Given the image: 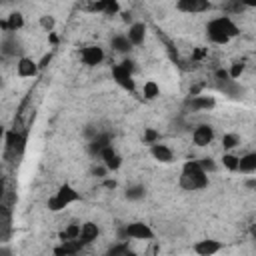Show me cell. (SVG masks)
I'll return each instance as SVG.
<instances>
[{
    "mask_svg": "<svg viewBox=\"0 0 256 256\" xmlns=\"http://www.w3.org/2000/svg\"><path fill=\"white\" fill-rule=\"evenodd\" d=\"M238 170L244 174H252L256 170V152H248L238 158Z\"/></svg>",
    "mask_w": 256,
    "mask_h": 256,
    "instance_id": "20",
    "label": "cell"
},
{
    "mask_svg": "<svg viewBox=\"0 0 256 256\" xmlns=\"http://www.w3.org/2000/svg\"><path fill=\"white\" fill-rule=\"evenodd\" d=\"M50 60H52V52H48V54H44L42 58H40V62H38V70H44L48 64H50Z\"/></svg>",
    "mask_w": 256,
    "mask_h": 256,
    "instance_id": "37",
    "label": "cell"
},
{
    "mask_svg": "<svg viewBox=\"0 0 256 256\" xmlns=\"http://www.w3.org/2000/svg\"><path fill=\"white\" fill-rule=\"evenodd\" d=\"M4 142H6V156L8 158H18L24 154V148H26V136L18 130H8L6 136H4Z\"/></svg>",
    "mask_w": 256,
    "mask_h": 256,
    "instance_id": "4",
    "label": "cell"
},
{
    "mask_svg": "<svg viewBox=\"0 0 256 256\" xmlns=\"http://www.w3.org/2000/svg\"><path fill=\"white\" fill-rule=\"evenodd\" d=\"M180 186L188 192H196L208 186V174L202 172V168L198 166L196 160H186L182 166V174H180Z\"/></svg>",
    "mask_w": 256,
    "mask_h": 256,
    "instance_id": "2",
    "label": "cell"
},
{
    "mask_svg": "<svg viewBox=\"0 0 256 256\" xmlns=\"http://www.w3.org/2000/svg\"><path fill=\"white\" fill-rule=\"evenodd\" d=\"M204 54H206V52H204V50H196V52H194V58H202V56H204Z\"/></svg>",
    "mask_w": 256,
    "mask_h": 256,
    "instance_id": "44",
    "label": "cell"
},
{
    "mask_svg": "<svg viewBox=\"0 0 256 256\" xmlns=\"http://www.w3.org/2000/svg\"><path fill=\"white\" fill-rule=\"evenodd\" d=\"M110 44H112V48L116 50V52H130L132 50V44L128 42V38H126V34H116L112 40H110Z\"/></svg>",
    "mask_w": 256,
    "mask_h": 256,
    "instance_id": "23",
    "label": "cell"
},
{
    "mask_svg": "<svg viewBox=\"0 0 256 256\" xmlns=\"http://www.w3.org/2000/svg\"><path fill=\"white\" fill-rule=\"evenodd\" d=\"M128 248V244L126 242H118V244H114L108 252H106V256H124V250Z\"/></svg>",
    "mask_w": 256,
    "mask_h": 256,
    "instance_id": "34",
    "label": "cell"
},
{
    "mask_svg": "<svg viewBox=\"0 0 256 256\" xmlns=\"http://www.w3.org/2000/svg\"><path fill=\"white\" fill-rule=\"evenodd\" d=\"M100 158H102V166H104L108 172H116V170L122 166V156H120L112 146L104 148V150L100 152Z\"/></svg>",
    "mask_w": 256,
    "mask_h": 256,
    "instance_id": "9",
    "label": "cell"
},
{
    "mask_svg": "<svg viewBox=\"0 0 256 256\" xmlns=\"http://www.w3.org/2000/svg\"><path fill=\"white\" fill-rule=\"evenodd\" d=\"M0 54H4V56H16V54H20V44H18V40H16L12 34L2 40V44H0Z\"/></svg>",
    "mask_w": 256,
    "mask_h": 256,
    "instance_id": "21",
    "label": "cell"
},
{
    "mask_svg": "<svg viewBox=\"0 0 256 256\" xmlns=\"http://www.w3.org/2000/svg\"><path fill=\"white\" fill-rule=\"evenodd\" d=\"M254 186H256V180H254V178H250V180H248V188H254Z\"/></svg>",
    "mask_w": 256,
    "mask_h": 256,
    "instance_id": "45",
    "label": "cell"
},
{
    "mask_svg": "<svg viewBox=\"0 0 256 256\" xmlns=\"http://www.w3.org/2000/svg\"><path fill=\"white\" fill-rule=\"evenodd\" d=\"M242 72H244V64L242 62H234L230 66V70H228V76H230V80H238Z\"/></svg>",
    "mask_w": 256,
    "mask_h": 256,
    "instance_id": "32",
    "label": "cell"
},
{
    "mask_svg": "<svg viewBox=\"0 0 256 256\" xmlns=\"http://www.w3.org/2000/svg\"><path fill=\"white\" fill-rule=\"evenodd\" d=\"M124 256H138V254H136L134 250H130V248H126V250H124Z\"/></svg>",
    "mask_w": 256,
    "mask_h": 256,
    "instance_id": "42",
    "label": "cell"
},
{
    "mask_svg": "<svg viewBox=\"0 0 256 256\" xmlns=\"http://www.w3.org/2000/svg\"><path fill=\"white\" fill-rule=\"evenodd\" d=\"M222 166H224L226 170H230V172H236V170H238V156L226 152V154L222 156Z\"/></svg>",
    "mask_w": 256,
    "mask_h": 256,
    "instance_id": "26",
    "label": "cell"
},
{
    "mask_svg": "<svg viewBox=\"0 0 256 256\" xmlns=\"http://www.w3.org/2000/svg\"><path fill=\"white\" fill-rule=\"evenodd\" d=\"M80 58L86 66H98L104 60V50L100 46H86L80 50Z\"/></svg>",
    "mask_w": 256,
    "mask_h": 256,
    "instance_id": "10",
    "label": "cell"
},
{
    "mask_svg": "<svg viewBox=\"0 0 256 256\" xmlns=\"http://www.w3.org/2000/svg\"><path fill=\"white\" fill-rule=\"evenodd\" d=\"M126 198H128V200H142V198H144V186L136 184V186L126 188Z\"/></svg>",
    "mask_w": 256,
    "mask_h": 256,
    "instance_id": "27",
    "label": "cell"
},
{
    "mask_svg": "<svg viewBox=\"0 0 256 256\" xmlns=\"http://www.w3.org/2000/svg\"><path fill=\"white\" fill-rule=\"evenodd\" d=\"M222 146H224L226 150L236 148V146H238V136H236V134H224V136H222Z\"/></svg>",
    "mask_w": 256,
    "mask_h": 256,
    "instance_id": "31",
    "label": "cell"
},
{
    "mask_svg": "<svg viewBox=\"0 0 256 256\" xmlns=\"http://www.w3.org/2000/svg\"><path fill=\"white\" fill-rule=\"evenodd\" d=\"M78 200H80V192H76L70 184H64V186L58 188V192H56L52 198H48V210L60 212V210L68 208L70 204H74V202H78Z\"/></svg>",
    "mask_w": 256,
    "mask_h": 256,
    "instance_id": "3",
    "label": "cell"
},
{
    "mask_svg": "<svg viewBox=\"0 0 256 256\" xmlns=\"http://www.w3.org/2000/svg\"><path fill=\"white\" fill-rule=\"evenodd\" d=\"M126 38H128V42H130L132 46H140V44L144 42V38H146V24H144V22H132V24L128 26Z\"/></svg>",
    "mask_w": 256,
    "mask_h": 256,
    "instance_id": "13",
    "label": "cell"
},
{
    "mask_svg": "<svg viewBox=\"0 0 256 256\" xmlns=\"http://www.w3.org/2000/svg\"><path fill=\"white\" fill-rule=\"evenodd\" d=\"M118 10H120V4H118L116 0H108V2H106V10H104V14H106V16H112V14H116Z\"/></svg>",
    "mask_w": 256,
    "mask_h": 256,
    "instance_id": "35",
    "label": "cell"
},
{
    "mask_svg": "<svg viewBox=\"0 0 256 256\" xmlns=\"http://www.w3.org/2000/svg\"><path fill=\"white\" fill-rule=\"evenodd\" d=\"M206 34H208V40L214 42V44H228L230 38L238 36L240 34V28L234 24V20L230 16H218V18H212L208 24H206Z\"/></svg>",
    "mask_w": 256,
    "mask_h": 256,
    "instance_id": "1",
    "label": "cell"
},
{
    "mask_svg": "<svg viewBox=\"0 0 256 256\" xmlns=\"http://www.w3.org/2000/svg\"><path fill=\"white\" fill-rule=\"evenodd\" d=\"M12 232V226H10V208L6 206H0V240H8Z\"/></svg>",
    "mask_w": 256,
    "mask_h": 256,
    "instance_id": "18",
    "label": "cell"
},
{
    "mask_svg": "<svg viewBox=\"0 0 256 256\" xmlns=\"http://www.w3.org/2000/svg\"><path fill=\"white\" fill-rule=\"evenodd\" d=\"M16 72L20 78H34L40 70H38V62H34L28 56H20L16 62Z\"/></svg>",
    "mask_w": 256,
    "mask_h": 256,
    "instance_id": "11",
    "label": "cell"
},
{
    "mask_svg": "<svg viewBox=\"0 0 256 256\" xmlns=\"http://www.w3.org/2000/svg\"><path fill=\"white\" fill-rule=\"evenodd\" d=\"M142 94H144V98H146V100H156V98L160 96V88H158V84H156L154 80H148V82L144 84Z\"/></svg>",
    "mask_w": 256,
    "mask_h": 256,
    "instance_id": "25",
    "label": "cell"
},
{
    "mask_svg": "<svg viewBox=\"0 0 256 256\" xmlns=\"http://www.w3.org/2000/svg\"><path fill=\"white\" fill-rule=\"evenodd\" d=\"M222 242L220 240H214V238H204V240H198L194 244V252L198 256H214L216 252L222 250Z\"/></svg>",
    "mask_w": 256,
    "mask_h": 256,
    "instance_id": "8",
    "label": "cell"
},
{
    "mask_svg": "<svg viewBox=\"0 0 256 256\" xmlns=\"http://www.w3.org/2000/svg\"><path fill=\"white\" fill-rule=\"evenodd\" d=\"M0 84H2V76H0Z\"/></svg>",
    "mask_w": 256,
    "mask_h": 256,
    "instance_id": "47",
    "label": "cell"
},
{
    "mask_svg": "<svg viewBox=\"0 0 256 256\" xmlns=\"http://www.w3.org/2000/svg\"><path fill=\"white\" fill-rule=\"evenodd\" d=\"M82 248H84V246H82L80 240H68V242H62L60 246H56V248H54V254H56V256H74V254H78Z\"/></svg>",
    "mask_w": 256,
    "mask_h": 256,
    "instance_id": "17",
    "label": "cell"
},
{
    "mask_svg": "<svg viewBox=\"0 0 256 256\" xmlns=\"http://www.w3.org/2000/svg\"><path fill=\"white\" fill-rule=\"evenodd\" d=\"M210 8H212V4L208 0H180L176 4V10L186 12V14H200V12H206Z\"/></svg>",
    "mask_w": 256,
    "mask_h": 256,
    "instance_id": "7",
    "label": "cell"
},
{
    "mask_svg": "<svg viewBox=\"0 0 256 256\" xmlns=\"http://www.w3.org/2000/svg\"><path fill=\"white\" fill-rule=\"evenodd\" d=\"M6 26H8V34H14L18 30L24 28V16L22 12H10L6 18Z\"/></svg>",
    "mask_w": 256,
    "mask_h": 256,
    "instance_id": "22",
    "label": "cell"
},
{
    "mask_svg": "<svg viewBox=\"0 0 256 256\" xmlns=\"http://www.w3.org/2000/svg\"><path fill=\"white\" fill-rule=\"evenodd\" d=\"M78 236H80V224H76V222H72V224H68L62 232H60V240L62 242H68V240H78Z\"/></svg>",
    "mask_w": 256,
    "mask_h": 256,
    "instance_id": "24",
    "label": "cell"
},
{
    "mask_svg": "<svg viewBox=\"0 0 256 256\" xmlns=\"http://www.w3.org/2000/svg\"><path fill=\"white\" fill-rule=\"evenodd\" d=\"M122 236L124 238H132V240H152L154 238V230L144 224V222H130L122 228Z\"/></svg>",
    "mask_w": 256,
    "mask_h": 256,
    "instance_id": "5",
    "label": "cell"
},
{
    "mask_svg": "<svg viewBox=\"0 0 256 256\" xmlns=\"http://www.w3.org/2000/svg\"><path fill=\"white\" fill-rule=\"evenodd\" d=\"M4 136H6V130H4V128H2V126H0V140H2V138H4Z\"/></svg>",
    "mask_w": 256,
    "mask_h": 256,
    "instance_id": "46",
    "label": "cell"
},
{
    "mask_svg": "<svg viewBox=\"0 0 256 256\" xmlns=\"http://www.w3.org/2000/svg\"><path fill=\"white\" fill-rule=\"evenodd\" d=\"M98 234H100L98 224H94V222H84V224L80 226V236H78V240L82 242V246H88V244H92V242L98 238Z\"/></svg>",
    "mask_w": 256,
    "mask_h": 256,
    "instance_id": "14",
    "label": "cell"
},
{
    "mask_svg": "<svg viewBox=\"0 0 256 256\" xmlns=\"http://www.w3.org/2000/svg\"><path fill=\"white\" fill-rule=\"evenodd\" d=\"M122 20H124V22H132V16H130V12H124V14H122Z\"/></svg>",
    "mask_w": 256,
    "mask_h": 256,
    "instance_id": "41",
    "label": "cell"
},
{
    "mask_svg": "<svg viewBox=\"0 0 256 256\" xmlns=\"http://www.w3.org/2000/svg\"><path fill=\"white\" fill-rule=\"evenodd\" d=\"M92 172H94V176H98V178H104V176H106V172H108V170H106V168H104V166H96V168H94V170H92Z\"/></svg>",
    "mask_w": 256,
    "mask_h": 256,
    "instance_id": "39",
    "label": "cell"
},
{
    "mask_svg": "<svg viewBox=\"0 0 256 256\" xmlns=\"http://www.w3.org/2000/svg\"><path fill=\"white\" fill-rule=\"evenodd\" d=\"M212 138H214V128L212 126H208V124H200V126H196L194 128V132H192V142L196 144V146H208L210 142H212Z\"/></svg>",
    "mask_w": 256,
    "mask_h": 256,
    "instance_id": "12",
    "label": "cell"
},
{
    "mask_svg": "<svg viewBox=\"0 0 256 256\" xmlns=\"http://www.w3.org/2000/svg\"><path fill=\"white\" fill-rule=\"evenodd\" d=\"M220 90H224V92H226V94H230V96H234V94H238V92H240V88H238L236 80H226V82H220Z\"/></svg>",
    "mask_w": 256,
    "mask_h": 256,
    "instance_id": "29",
    "label": "cell"
},
{
    "mask_svg": "<svg viewBox=\"0 0 256 256\" xmlns=\"http://www.w3.org/2000/svg\"><path fill=\"white\" fill-rule=\"evenodd\" d=\"M108 146H112V144H110V136H108V134H96V136L90 140L88 150H90L92 154H98V156H100V152H102L104 148H108Z\"/></svg>",
    "mask_w": 256,
    "mask_h": 256,
    "instance_id": "19",
    "label": "cell"
},
{
    "mask_svg": "<svg viewBox=\"0 0 256 256\" xmlns=\"http://www.w3.org/2000/svg\"><path fill=\"white\" fill-rule=\"evenodd\" d=\"M158 138H160V134L154 130V128H146L144 130V136H142V140H144V144H156L158 142Z\"/></svg>",
    "mask_w": 256,
    "mask_h": 256,
    "instance_id": "30",
    "label": "cell"
},
{
    "mask_svg": "<svg viewBox=\"0 0 256 256\" xmlns=\"http://www.w3.org/2000/svg\"><path fill=\"white\" fill-rule=\"evenodd\" d=\"M196 162H198V166L202 168V172H204V174H210V172H214V170H216L214 160H212V158H208V156H204V158H200V160H196Z\"/></svg>",
    "mask_w": 256,
    "mask_h": 256,
    "instance_id": "28",
    "label": "cell"
},
{
    "mask_svg": "<svg viewBox=\"0 0 256 256\" xmlns=\"http://www.w3.org/2000/svg\"><path fill=\"white\" fill-rule=\"evenodd\" d=\"M50 42H52V44H56V42H58V36H56L54 32H50Z\"/></svg>",
    "mask_w": 256,
    "mask_h": 256,
    "instance_id": "43",
    "label": "cell"
},
{
    "mask_svg": "<svg viewBox=\"0 0 256 256\" xmlns=\"http://www.w3.org/2000/svg\"><path fill=\"white\" fill-rule=\"evenodd\" d=\"M112 78H114V82H116L120 88H124L126 92H134V90H136V82H134L132 72H128V70L122 68L120 64H114V66H112Z\"/></svg>",
    "mask_w": 256,
    "mask_h": 256,
    "instance_id": "6",
    "label": "cell"
},
{
    "mask_svg": "<svg viewBox=\"0 0 256 256\" xmlns=\"http://www.w3.org/2000/svg\"><path fill=\"white\" fill-rule=\"evenodd\" d=\"M150 154H152V158L158 160L160 164H170V162L174 160L172 150H170L166 144H160V142H156V144L150 146Z\"/></svg>",
    "mask_w": 256,
    "mask_h": 256,
    "instance_id": "15",
    "label": "cell"
},
{
    "mask_svg": "<svg viewBox=\"0 0 256 256\" xmlns=\"http://www.w3.org/2000/svg\"><path fill=\"white\" fill-rule=\"evenodd\" d=\"M104 186L106 188H116V182L114 180H104Z\"/></svg>",
    "mask_w": 256,
    "mask_h": 256,
    "instance_id": "40",
    "label": "cell"
},
{
    "mask_svg": "<svg viewBox=\"0 0 256 256\" xmlns=\"http://www.w3.org/2000/svg\"><path fill=\"white\" fill-rule=\"evenodd\" d=\"M188 106H190L192 110H212V108L216 106V100H214V96L198 94V96H190Z\"/></svg>",
    "mask_w": 256,
    "mask_h": 256,
    "instance_id": "16",
    "label": "cell"
},
{
    "mask_svg": "<svg viewBox=\"0 0 256 256\" xmlns=\"http://www.w3.org/2000/svg\"><path fill=\"white\" fill-rule=\"evenodd\" d=\"M106 2H108V0H100V2H92V4L88 6V10H90V12H104V10H106Z\"/></svg>",
    "mask_w": 256,
    "mask_h": 256,
    "instance_id": "36",
    "label": "cell"
},
{
    "mask_svg": "<svg viewBox=\"0 0 256 256\" xmlns=\"http://www.w3.org/2000/svg\"><path fill=\"white\" fill-rule=\"evenodd\" d=\"M40 26L50 34L52 30H54V16H50V14H44V16H40Z\"/></svg>",
    "mask_w": 256,
    "mask_h": 256,
    "instance_id": "33",
    "label": "cell"
},
{
    "mask_svg": "<svg viewBox=\"0 0 256 256\" xmlns=\"http://www.w3.org/2000/svg\"><path fill=\"white\" fill-rule=\"evenodd\" d=\"M216 78H218L220 82H226V80H230V76H228V70H224V68L216 70Z\"/></svg>",
    "mask_w": 256,
    "mask_h": 256,
    "instance_id": "38",
    "label": "cell"
}]
</instances>
